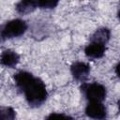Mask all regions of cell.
<instances>
[{"label":"cell","mask_w":120,"mask_h":120,"mask_svg":"<svg viewBox=\"0 0 120 120\" xmlns=\"http://www.w3.org/2000/svg\"><path fill=\"white\" fill-rule=\"evenodd\" d=\"M46 120H73V118L64 113L52 112L46 117Z\"/></svg>","instance_id":"cell-12"},{"label":"cell","mask_w":120,"mask_h":120,"mask_svg":"<svg viewBox=\"0 0 120 120\" xmlns=\"http://www.w3.org/2000/svg\"><path fill=\"white\" fill-rule=\"evenodd\" d=\"M111 38V31L107 27H100L95 31V33L90 38V42H97L103 45L110 40Z\"/></svg>","instance_id":"cell-8"},{"label":"cell","mask_w":120,"mask_h":120,"mask_svg":"<svg viewBox=\"0 0 120 120\" xmlns=\"http://www.w3.org/2000/svg\"><path fill=\"white\" fill-rule=\"evenodd\" d=\"M16 112L8 106H0V120H14Z\"/></svg>","instance_id":"cell-10"},{"label":"cell","mask_w":120,"mask_h":120,"mask_svg":"<svg viewBox=\"0 0 120 120\" xmlns=\"http://www.w3.org/2000/svg\"><path fill=\"white\" fill-rule=\"evenodd\" d=\"M37 8H38L37 1H32V0L20 1L16 5L17 12L22 15H25V14H29V13L33 12Z\"/></svg>","instance_id":"cell-9"},{"label":"cell","mask_w":120,"mask_h":120,"mask_svg":"<svg viewBox=\"0 0 120 120\" xmlns=\"http://www.w3.org/2000/svg\"><path fill=\"white\" fill-rule=\"evenodd\" d=\"M37 4H38V8H39L52 9L58 5V1L57 0H39V1H37Z\"/></svg>","instance_id":"cell-11"},{"label":"cell","mask_w":120,"mask_h":120,"mask_svg":"<svg viewBox=\"0 0 120 120\" xmlns=\"http://www.w3.org/2000/svg\"><path fill=\"white\" fill-rule=\"evenodd\" d=\"M17 87L24 94L25 99L31 107H39L48 98V92L43 81L32 73L21 70L14 74Z\"/></svg>","instance_id":"cell-1"},{"label":"cell","mask_w":120,"mask_h":120,"mask_svg":"<svg viewBox=\"0 0 120 120\" xmlns=\"http://www.w3.org/2000/svg\"><path fill=\"white\" fill-rule=\"evenodd\" d=\"M81 90L88 101H99L102 102L107 96L106 87L98 82L85 83L82 82L81 85Z\"/></svg>","instance_id":"cell-3"},{"label":"cell","mask_w":120,"mask_h":120,"mask_svg":"<svg viewBox=\"0 0 120 120\" xmlns=\"http://www.w3.org/2000/svg\"><path fill=\"white\" fill-rule=\"evenodd\" d=\"M106 46L97 42H90L84 48V53L88 58L91 59H98L103 57L105 54Z\"/></svg>","instance_id":"cell-7"},{"label":"cell","mask_w":120,"mask_h":120,"mask_svg":"<svg viewBox=\"0 0 120 120\" xmlns=\"http://www.w3.org/2000/svg\"><path fill=\"white\" fill-rule=\"evenodd\" d=\"M70 71L75 80L81 82H84L90 73V66L87 63L77 61L70 66Z\"/></svg>","instance_id":"cell-5"},{"label":"cell","mask_w":120,"mask_h":120,"mask_svg":"<svg viewBox=\"0 0 120 120\" xmlns=\"http://www.w3.org/2000/svg\"><path fill=\"white\" fill-rule=\"evenodd\" d=\"M27 30V24L23 20L14 19L8 22L2 28L0 37L4 39H9L22 36Z\"/></svg>","instance_id":"cell-2"},{"label":"cell","mask_w":120,"mask_h":120,"mask_svg":"<svg viewBox=\"0 0 120 120\" xmlns=\"http://www.w3.org/2000/svg\"><path fill=\"white\" fill-rule=\"evenodd\" d=\"M85 114L94 120H105L107 117V110L102 102L89 101L85 108Z\"/></svg>","instance_id":"cell-4"},{"label":"cell","mask_w":120,"mask_h":120,"mask_svg":"<svg viewBox=\"0 0 120 120\" xmlns=\"http://www.w3.org/2000/svg\"><path fill=\"white\" fill-rule=\"evenodd\" d=\"M20 62V55L13 50H4L0 55V64L7 68H14Z\"/></svg>","instance_id":"cell-6"}]
</instances>
